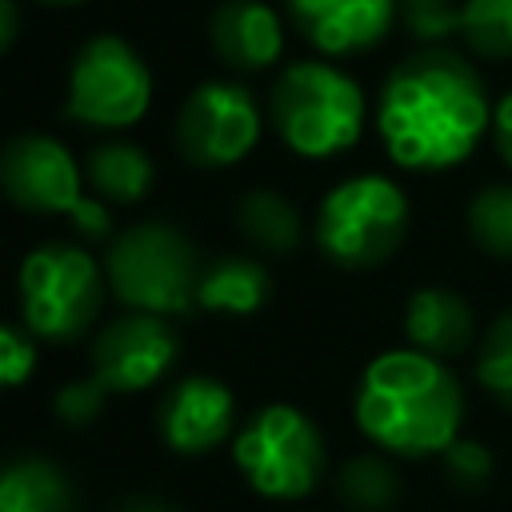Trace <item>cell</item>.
<instances>
[{
	"label": "cell",
	"mask_w": 512,
	"mask_h": 512,
	"mask_svg": "<svg viewBox=\"0 0 512 512\" xmlns=\"http://www.w3.org/2000/svg\"><path fill=\"white\" fill-rule=\"evenodd\" d=\"M212 48L224 64L240 72H256L280 60L284 52V24L260 0H224L208 24Z\"/></svg>",
	"instance_id": "cell-14"
},
{
	"label": "cell",
	"mask_w": 512,
	"mask_h": 512,
	"mask_svg": "<svg viewBox=\"0 0 512 512\" xmlns=\"http://www.w3.org/2000/svg\"><path fill=\"white\" fill-rule=\"evenodd\" d=\"M336 492L356 512H388L400 500L404 484H400V476H396V468L388 460H380V456H352L336 472Z\"/></svg>",
	"instance_id": "cell-20"
},
{
	"label": "cell",
	"mask_w": 512,
	"mask_h": 512,
	"mask_svg": "<svg viewBox=\"0 0 512 512\" xmlns=\"http://www.w3.org/2000/svg\"><path fill=\"white\" fill-rule=\"evenodd\" d=\"M460 4L456 0H400V16H404L412 36L436 44V40H444L452 32L460 36Z\"/></svg>",
	"instance_id": "cell-25"
},
{
	"label": "cell",
	"mask_w": 512,
	"mask_h": 512,
	"mask_svg": "<svg viewBox=\"0 0 512 512\" xmlns=\"http://www.w3.org/2000/svg\"><path fill=\"white\" fill-rule=\"evenodd\" d=\"M180 356V340L168 316L132 308L112 320L92 344V376L108 392H144L152 388Z\"/></svg>",
	"instance_id": "cell-11"
},
{
	"label": "cell",
	"mask_w": 512,
	"mask_h": 512,
	"mask_svg": "<svg viewBox=\"0 0 512 512\" xmlns=\"http://www.w3.org/2000/svg\"><path fill=\"white\" fill-rule=\"evenodd\" d=\"M376 128L400 168L436 172L476 152L492 132V104L480 72L460 52L424 48L384 80Z\"/></svg>",
	"instance_id": "cell-1"
},
{
	"label": "cell",
	"mask_w": 512,
	"mask_h": 512,
	"mask_svg": "<svg viewBox=\"0 0 512 512\" xmlns=\"http://www.w3.org/2000/svg\"><path fill=\"white\" fill-rule=\"evenodd\" d=\"M360 432L396 456L444 452L464 424V392L440 356L420 348H392L368 360L356 384Z\"/></svg>",
	"instance_id": "cell-2"
},
{
	"label": "cell",
	"mask_w": 512,
	"mask_h": 512,
	"mask_svg": "<svg viewBox=\"0 0 512 512\" xmlns=\"http://www.w3.org/2000/svg\"><path fill=\"white\" fill-rule=\"evenodd\" d=\"M468 236L488 256L512 260V184H488L468 204Z\"/></svg>",
	"instance_id": "cell-21"
},
{
	"label": "cell",
	"mask_w": 512,
	"mask_h": 512,
	"mask_svg": "<svg viewBox=\"0 0 512 512\" xmlns=\"http://www.w3.org/2000/svg\"><path fill=\"white\" fill-rule=\"evenodd\" d=\"M408 232V196L388 176L364 172L336 184L316 212V244L340 268L384 264Z\"/></svg>",
	"instance_id": "cell-4"
},
{
	"label": "cell",
	"mask_w": 512,
	"mask_h": 512,
	"mask_svg": "<svg viewBox=\"0 0 512 512\" xmlns=\"http://www.w3.org/2000/svg\"><path fill=\"white\" fill-rule=\"evenodd\" d=\"M104 396H112L96 376H88V380H72V384H64L60 392H56V416L64 420V424H92L96 416H100V408H104Z\"/></svg>",
	"instance_id": "cell-27"
},
{
	"label": "cell",
	"mask_w": 512,
	"mask_h": 512,
	"mask_svg": "<svg viewBox=\"0 0 512 512\" xmlns=\"http://www.w3.org/2000/svg\"><path fill=\"white\" fill-rule=\"evenodd\" d=\"M20 320L40 340H76L104 304L96 260L76 244H40L20 260Z\"/></svg>",
	"instance_id": "cell-6"
},
{
	"label": "cell",
	"mask_w": 512,
	"mask_h": 512,
	"mask_svg": "<svg viewBox=\"0 0 512 512\" xmlns=\"http://www.w3.org/2000/svg\"><path fill=\"white\" fill-rule=\"evenodd\" d=\"M156 428L172 452H212L232 432V392L212 376H184L160 400Z\"/></svg>",
	"instance_id": "cell-13"
},
{
	"label": "cell",
	"mask_w": 512,
	"mask_h": 512,
	"mask_svg": "<svg viewBox=\"0 0 512 512\" xmlns=\"http://www.w3.org/2000/svg\"><path fill=\"white\" fill-rule=\"evenodd\" d=\"M68 220H72L80 232H88V236H104V232H108V208H104L100 200H92V196H84Z\"/></svg>",
	"instance_id": "cell-29"
},
{
	"label": "cell",
	"mask_w": 512,
	"mask_h": 512,
	"mask_svg": "<svg viewBox=\"0 0 512 512\" xmlns=\"http://www.w3.org/2000/svg\"><path fill=\"white\" fill-rule=\"evenodd\" d=\"M44 4H80V0H44Z\"/></svg>",
	"instance_id": "cell-32"
},
{
	"label": "cell",
	"mask_w": 512,
	"mask_h": 512,
	"mask_svg": "<svg viewBox=\"0 0 512 512\" xmlns=\"http://www.w3.org/2000/svg\"><path fill=\"white\" fill-rule=\"evenodd\" d=\"M260 140V108L244 84L208 80L192 88L176 116V144L196 168H228Z\"/></svg>",
	"instance_id": "cell-9"
},
{
	"label": "cell",
	"mask_w": 512,
	"mask_h": 512,
	"mask_svg": "<svg viewBox=\"0 0 512 512\" xmlns=\"http://www.w3.org/2000/svg\"><path fill=\"white\" fill-rule=\"evenodd\" d=\"M152 104V76L136 48L120 36H92L68 76V120L84 128H128Z\"/></svg>",
	"instance_id": "cell-8"
},
{
	"label": "cell",
	"mask_w": 512,
	"mask_h": 512,
	"mask_svg": "<svg viewBox=\"0 0 512 512\" xmlns=\"http://www.w3.org/2000/svg\"><path fill=\"white\" fill-rule=\"evenodd\" d=\"M492 140H496L500 160L512 168V92H504L500 104L492 108Z\"/></svg>",
	"instance_id": "cell-28"
},
{
	"label": "cell",
	"mask_w": 512,
	"mask_h": 512,
	"mask_svg": "<svg viewBox=\"0 0 512 512\" xmlns=\"http://www.w3.org/2000/svg\"><path fill=\"white\" fill-rule=\"evenodd\" d=\"M476 380L512 408V308L500 312L492 320V328L484 332L480 348H476Z\"/></svg>",
	"instance_id": "cell-23"
},
{
	"label": "cell",
	"mask_w": 512,
	"mask_h": 512,
	"mask_svg": "<svg viewBox=\"0 0 512 512\" xmlns=\"http://www.w3.org/2000/svg\"><path fill=\"white\" fill-rule=\"evenodd\" d=\"M104 276L128 308L156 312V316H180L196 304V280L200 264L192 244L172 224H136L120 232L108 248Z\"/></svg>",
	"instance_id": "cell-5"
},
{
	"label": "cell",
	"mask_w": 512,
	"mask_h": 512,
	"mask_svg": "<svg viewBox=\"0 0 512 512\" xmlns=\"http://www.w3.org/2000/svg\"><path fill=\"white\" fill-rule=\"evenodd\" d=\"M0 192L40 216H72L84 200V168L52 136H16L0 148Z\"/></svg>",
	"instance_id": "cell-10"
},
{
	"label": "cell",
	"mask_w": 512,
	"mask_h": 512,
	"mask_svg": "<svg viewBox=\"0 0 512 512\" xmlns=\"http://www.w3.org/2000/svg\"><path fill=\"white\" fill-rule=\"evenodd\" d=\"M296 32L324 56H352L380 44L400 0H284Z\"/></svg>",
	"instance_id": "cell-12"
},
{
	"label": "cell",
	"mask_w": 512,
	"mask_h": 512,
	"mask_svg": "<svg viewBox=\"0 0 512 512\" xmlns=\"http://www.w3.org/2000/svg\"><path fill=\"white\" fill-rule=\"evenodd\" d=\"M272 124L280 140L308 160L348 152L364 132L360 84L324 60H296L272 84Z\"/></svg>",
	"instance_id": "cell-3"
},
{
	"label": "cell",
	"mask_w": 512,
	"mask_h": 512,
	"mask_svg": "<svg viewBox=\"0 0 512 512\" xmlns=\"http://www.w3.org/2000/svg\"><path fill=\"white\" fill-rule=\"evenodd\" d=\"M460 36L476 56L508 60L512 56V0H464Z\"/></svg>",
	"instance_id": "cell-22"
},
{
	"label": "cell",
	"mask_w": 512,
	"mask_h": 512,
	"mask_svg": "<svg viewBox=\"0 0 512 512\" xmlns=\"http://www.w3.org/2000/svg\"><path fill=\"white\" fill-rule=\"evenodd\" d=\"M84 180L112 204L144 200L152 188V156L128 140H104L84 156Z\"/></svg>",
	"instance_id": "cell-17"
},
{
	"label": "cell",
	"mask_w": 512,
	"mask_h": 512,
	"mask_svg": "<svg viewBox=\"0 0 512 512\" xmlns=\"http://www.w3.org/2000/svg\"><path fill=\"white\" fill-rule=\"evenodd\" d=\"M404 336L412 348L428 356H456L476 336V316L468 300L452 288H420L408 296L404 308Z\"/></svg>",
	"instance_id": "cell-15"
},
{
	"label": "cell",
	"mask_w": 512,
	"mask_h": 512,
	"mask_svg": "<svg viewBox=\"0 0 512 512\" xmlns=\"http://www.w3.org/2000/svg\"><path fill=\"white\" fill-rule=\"evenodd\" d=\"M0 512H72V488L40 456L12 460L0 468Z\"/></svg>",
	"instance_id": "cell-18"
},
{
	"label": "cell",
	"mask_w": 512,
	"mask_h": 512,
	"mask_svg": "<svg viewBox=\"0 0 512 512\" xmlns=\"http://www.w3.org/2000/svg\"><path fill=\"white\" fill-rule=\"evenodd\" d=\"M116 512H172V508L160 504V500H128V504H120Z\"/></svg>",
	"instance_id": "cell-31"
},
{
	"label": "cell",
	"mask_w": 512,
	"mask_h": 512,
	"mask_svg": "<svg viewBox=\"0 0 512 512\" xmlns=\"http://www.w3.org/2000/svg\"><path fill=\"white\" fill-rule=\"evenodd\" d=\"M240 232L248 240H256L264 252H292L296 240H300V216L292 208V200H284L280 192H248L240 200Z\"/></svg>",
	"instance_id": "cell-19"
},
{
	"label": "cell",
	"mask_w": 512,
	"mask_h": 512,
	"mask_svg": "<svg viewBox=\"0 0 512 512\" xmlns=\"http://www.w3.org/2000/svg\"><path fill=\"white\" fill-rule=\"evenodd\" d=\"M440 456H444L448 480H452L456 488H464V492L484 488V484L492 480V472H496V456L488 452V444L468 440V436H456Z\"/></svg>",
	"instance_id": "cell-24"
},
{
	"label": "cell",
	"mask_w": 512,
	"mask_h": 512,
	"mask_svg": "<svg viewBox=\"0 0 512 512\" xmlns=\"http://www.w3.org/2000/svg\"><path fill=\"white\" fill-rule=\"evenodd\" d=\"M16 28H20V12H16V4H12V0H0V56L12 48Z\"/></svg>",
	"instance_id": "cell-30"
},
{
	"label": "cell",
	"mask_w": 512,
	"mask_h": 512,
	"mask_svg": "<svg viewBox=\"0 0 512 512\" xmlns=\"http://www.w3.org/2000/svg\"><path fill=\"white\" fill-rule=\"evenodd\" d=\"M36 368V344L28 328L0 324V388H16Z\"/></svg>",
	"instance_id": "cell-26"
},
{
	"label": "cell",
	"mask_w": 512,
	"mask_h": 512,
	"mask_svg": "<svg viewBox=\"0 0 512 512\" xmlns=\"http://www.w3.org/2000/svg\"><path fill=\"white\" fill-rule=\"evenodd\" d=\"M272 284H268V272L256 264V260H244V256H228V260H216L208 268H200V280H196V308L204 312H224V316H252L264 308Z\"/></svg>",
	"instance_id": "cell-16"
},
{
	"label": "cell",
	"mask_w": 512,
	"mask_h": 512,
	"mask_svg": "<svg viewBox=\"0 0 512 512\" xmlns=\"http://www.w3.org/2000/svg\"><path fill=\"white\" fill-rule=\"evenodd\" d=\"M240 476L268 500H300L324 476V436L292 404L260 408L232 440Z\"/></svg>",
	"instance_id": "cell-7"
}]
</instances>
